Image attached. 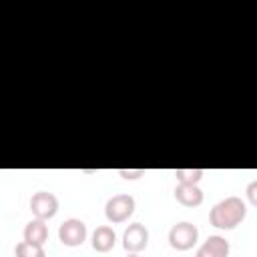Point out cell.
<instances>
[{"label":"cell","instance_id":"6da1fadb","mask_svg":"<svg viewBox=\"0 0 257 257\" xmlns=\"http://www.w3.org/2000/svg\"><path fill=\"white\" fill-rule=\"evenodd\" d=\"M245 217H247V205L241 197H235V195L221 199L209 211V223L215 229H223V231L235 229L245 221Z\"/></svg>","mask_w":257,"mask_h":257},{"label":"cell","instance_id":"7a4b0ae2","mask_svg":"<svg viewBox=\"0 0 257 257\" xmlns=\"http://www.w3.org/2000/svg\"><path fill=\"white\" fill-rule=\"evenodd\" d=\"M135 197L128 195V193H118V195H112L106 205H104V217L108 223L112 225H118V223H124L133 217L135 213Z\"/></svg>","mask_w":257,"mask_h":257},{"label":"cell","instance_id":"3957f363","mask_svg":"<svg viewBox=\"0 0 257 257\" xmlns=\"http://www.w3.org/2000/svg\"><path fill=\"white\" fill-rule=\"evenodd\" d=\"M199 241V229L191 221H179L169 229V245L177 251H189Z\"/></svg>","mask_w":257,"mask_h":257},{"label":"cell","instance_id":"277c9868","mask_svg":"<svg viewBox=\"0 0 257 257\" xmlns=\"http://www.w3.org/2000/svg\"><path fill=\"white\" fill-rule=\"evenodd\" d=\"M86 235H88V229L84 225V221L80 219H66L60 223L58 227V241L66 247H78L86 241Z\"/></svg>","mask_w":257,"mask_h":257},{"label":"cell","instance_id":"5b68a950","mask_svg":"<svg viewBox=\"0 0 257 257\" xmlns=\"http://www.w3.org/2000/svg\"><path fill=\"white\" fill-rule=\"evenodd\" d=\"M30 211L34 215V219H42L48 221L56 215L58 211V199L54 193L50 191H36L30 197Z\"/></svg>","mask_w":257,"mask_h":257},{"label":"cell","instance_id":"8992f818","mask_svg":"<svg viewBox=\"0 0 257 257\" xmlns=\"http://www.w3.org/2000/svg\"><path fill=\"white\" fill-rule=\"evenodd\" d=\"M149 245V229L143 223H131L122 233V247L126 253H141Z\"/></svg>","mask_w":257,"mask_h":257},{"label":"cell","instance_id":"52a82bcc","mask_svg":"<svg viewBox=\"0 0 257 257\" xmlns=\"http://www.w3.org/2000/svg\"><path fill=\"white\" fill-rule=\"evenodd\" d=\"M229 251H231V245L225 237L209 235L197 249L195 257H229Z\"/></svg>","mask_w":257,"mask_h":257},{"label":"cell","instance_id":"ba28073f","mask_svg":"<svg viewBox=\"0 0 257 257\" xmlns=\"http://www.w3.org/2000/svg\"><path fill=\"white\" fill-rule=\"evenodd\" d=\"M116 243V233L110 225H100L90 235V245L98 253H108Z\"/></svg>","mask_w":257,"mask_h":257},{"label":"cell","instance_id":"9c48e42d","mask_svg":"<svg viewBox=\"0 0 257 257\" xmlns=\"http://www.w3.org/2000/svg\"><path fill=\"white\" fill-rule=\"evenodd\" d=\"M175 199L183 205V207H199L203 203V191L199 189V185H187V183H179L175 187Z\"/></svg>","mask_w":257,"mask_h":257},{"label":"cell","instance_id":"30bf717a","mask_svg":"<svg viewBox=\"0 0 257 257\" xmlns=\"http://www.w3.org/2000/svg\"><path fill=\"white\" fill-rule=\"evenodd\" d=\"M46 239H48L46 221H42V219H32V221L26 223V227H24V241L34 243V245H44Z\"/></svg>","mask_w":257,"mask_h":257},{"label":"cell","instance_id":"8fae6325","mask_svg":"<svg viewBox=\"0 0 257 257\" xmlns=\"http://www.w3.org/2000/svg\"><path fill=\"white\" fill-rule=\"evenodd\" d=\"M14 253H16V257H46V251L42 245H34L28 241H20L14 247Z\"/></svg>","mask_w":257,"mask_h":257},{"label":"cell","instance_id":"7c38bea8","mask_svg":"<svg viewBox=\"0 0 257 257\" xmlns=\"http://www.w3.org/2000/svg\"><path fill=\"white\" fill-rule=\"evenodd\" d=\"M175 177L179 183L199 185V181L205 177V171L203 169H175Z\"/></svg>","mask_w":257,"mask_h":257},{"label":"cell","instance_id":"4fadbf2b","mask_svg":"<svg viewBox=\"0 0 257 257\" xmlns=\"http://www.w3.org/2000/svg\"><path fill=\"white\" fill-rule=\"evenodd\" d=\"M145 169H118V175L122 177V179H126V181H135V179H141V177H145Z\"/></svg>","mask_w":257,"mask_h":257},{"label":"cell","instance_id":"5bb4252c","mask_svg":"<svg viewBox=\"0 0 257 257\" xmlns=\"http://www.w3.org/2000/svg\"><path fill=\"white\" fill-rule=\"evenodd\" d=\"M247 199L251 205H257V181H251L247 185Z\"/></svg>","mask_w":257,"mask_h":257},{"label":"cell","instance_id":"9a60e30c","mask_svg":"<svg viewBox=\"0 0 257 257\" xmlns=\"http://www.w3.org/2000/svg\"><path fill=\"white\" fill-rule=\"evenodd\" d=\"M124 257H141L139 253H128V255H124Z\"/></svg>","mask_w":257,"mask_h":257}]
</instances>
